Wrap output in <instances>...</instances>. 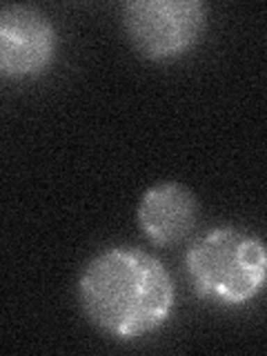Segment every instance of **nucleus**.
<instances>
[{"instance_id":"39448f33","label":"nucleus","mask_w":267,"mask_h":356,"mask_svg":"<svg viewBox=\"0 0 267 356\" xmlns=\"http://www.w3.org/2000/svg\"><path fill=\"white\" fill-rule=\"evenodd\" d=\"M200 203L183 183H156L138 203V227L156 248H170L187 238L198 225Z\"/></svg>"},{"instance_id":"20e7f679","label":"nucleus","mask_w":267,"mask_h":356,"mask_svg":"<svg viewBox=\"0 0 267 356\" xmlns=\"http://www.w3.org/2000/svg\"><path fill=\"white\" fill-rule=\"evenodd\" d=\"M58 51V33L40 9L0 7V78L31 81L49 70Z\"/></svg>"},{"instance_id":"f257e3e1","label":"nucleus","mask_w":267,"mask_h":356,"mask_svg":"<svg viewBox=\"0 0 267 356\" xmlns=\"http://www.w3.org/2000/svg\"><path fill=\"white\" fill-rule=\"evenodd\" d=\"M78 300L100 332L134 341L159 332L170 321L176 287L154 254L140 248H109L83 267Z\"/></svg>"},{"instance_id":"f03ea898","label":"nucleus","mask_w":267,"mask_h":356,"mask_svg":"<svg viewBox=\"0 0 267 356\" xmlns=\"http://www.w3.org/2000/svg\"><path fill=\"white\" fill-rule=\"evenodd\" d=\"M185 270L200 298L238 307L263 292L265 245L254 234L222 225L207 232L187 250Z\"/></svg>"},{"instance_id":"7ed1b4c3","label":"nucleus","mask_w":267,"mask_h":356,"mask_svg":"<svg viewBox=\"0 0 267 356\" xmlns=\"http://www.w3.org/2000/svg\"><path fill=\"white\" fill-rule=\"evenodd\" d=\"M125 31L140 56L156 63L181 58L207 29V5L200 0H134L122 9Z\"/></svg>"}]
</instances>
